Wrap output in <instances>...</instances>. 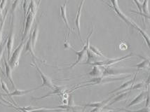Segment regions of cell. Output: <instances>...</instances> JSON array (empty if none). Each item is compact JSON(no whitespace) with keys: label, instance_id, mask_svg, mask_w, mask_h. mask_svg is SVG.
<instances>
[{"label":"cell","instance_id":"16","mask_svg":"<svg viewBox=\"0 0 150 112\" xmlns=\"http://www.w3.org/2000/svg\"><path fill=\"white\" fill-rule=\"evenodd\" d=\"M146 95H147V92L146 91L141 92L140 93L133 99V100L131 101L129 104H128L127 107H131V106L136 105V104H140V103L143 102L144 99L146 98Z\"/></svg>","mask_w":150,"mask_h":112},{"label":"cell","instance_id":"18","mask_svg":"<svg viewBox=\"0 0 150 112\" xmlns=\"http://www.w3.org/2000/svg\"><path fill=\"white\" fill-rule=\"evenodd\" d=\"M133 28H134V29L137 30V31H138L141 34V35H142V37H143L144 39L145 40V42H146V43H147V44L148 47H149V49H150V37L147 35V33L145 32L143 30L141 29L140 27L137 25L135 22H134V21L133 22Z\"/></svg>","mask_w":150,"mask_h":112},{"label":"cell","instance_id":"1","mask_svg":"<svg viewBox=\"0 0 150 112\" xmlns=\"http://www.w3.org/2000/svg\"><path fill=\"white\" fill-rule=\"evenodd\" d=\"M36 14L37 13H34V12L30 11V9H28L26 16L25 18V28L24 30H23L22 41L25 40L27 37L29 35L30 30H31L32 27H33V23L35 21Z\"/></svg>","mask_w":150,"mask_h":112},{"label":"cell","instance_id":"10","mask_svg":"<svg viewBox=\"0 0 150 112\" xmlns=\"http://www.w3.org/2000/svg\"><path fill=\"white\" fill-rule=\"evenodd\" d=\"M84 1H85V0H81V2H80V4H79V8H78L77 13H76V19H75V25H76V30H77L79 37L80 41H81L82 43H83V41H82L81 37V29H80V19H81V14L82 7H83V6Z\"/></svg>","mask_w":150,"mask_h":112},{"label":"cell","instance_id":"21","mask_svg":"<svg viewBox=\"0 0 150 112\" xmlns=\"http://www.w3.org/2000/svg\"><path fill=\"white\" fill-rule=\"evenodd\" d=\"M130 92H121V94H119V95H117V97H114V99H111V102L110 103V104H108V106H112V104H115V103L117 102H120V101H122L124 100L126 98V97H128V94H129Z\"/></svg>","mask_w":150,"mask_h":112},{"label":"cell","instance_id":"33","mask_svg":"<svg viewBox=\"0 0 150 112\" xmlns=\"http://www.w3.org/2000/svg\"><path fill=\"white\" fill-rule=\"evenodd\" d=\"M64 46H65V49H72V50L74 49V48H73L72 46L70 45V44H69V42H68V40H67V37H66V38H65V43H64Z\"/></svg>","mask_w":150,"mask_h":112},{"label":"cell","instance_id":"43","mask_svg":"<svg viewBox=\"0 0 150 112\" xmlns=\"http://www.w3.org/2000/svg\"><path fill=\"white\" fill-rule=\"evenodd\" d=\"M0 81H1V79H0Z\"/></svg>","mask_w":150,"mask_h":112},{"label":"cell","instance_id":"35","mask_svg":"<svg viewBox=\"0 0 150 112\" xmlns=\"http://www.w3.org/2000/svg\"><path fill=\"white\" fill-rule=\"evenodd\" d=\"M7 1H8V0H1V3H0V7H1V8H2L3 11L5 8V7H6Z\"/></svg>","mask_w":150,"mask_h":112},{"label":"cell","instance_id":"27","mask_svg":"<svg viewBox=\"0 0 150 112\" xmlns=\"http://www.w3.org/2000/svg\"><path fill=\"white\" fill-rule=\"evenodd\" d=\"M30 1H31V0H23V11H24L25 18V16H26L27 11H28V7H29Z\"/></svg>","mask_w":150,"mask_h":112},{"label":"cell","instance_id":"14","mask_svg":"<svg viewBox=\"0 0 150 112\" xmlns=\"http://www.w3.org/2000/svg\"><path fill=\"white\" fill-rule=\"evenodd\" d=\"M103 70H104V66L94 65L92 70L88 73V75L92 76V77H100V76H103Z\"/></svg>","mask_w":150,"mask_h":112},{"label":"cell","instance_id":"34","mask_svg":"<svg viewBox=\"0 0 150 112\" xmlns=\"http://www.w3.org/2000/svg\"><path fill=\"white\" fill-rule=\"evenodd\" d=\"M133 1L135 2V4H136L137 8H138L139 11L142 12V4H141L140 1H139V0H133Z\"/></svg>","mask_w":150,"mask_h":112},{"label":"cell","instance_id":"4","mask_svg":"<svg viewBox=\"0 0 150 112\" xmlns=\"http://www.w3.org/2000/svg\"><path fill=\"white\" fill-rule=\"evenodd\" d=\"M112 6L108 4V6L110 7V8L112 10H114L115 11V13H117V15L119 16L123 21H124L126 23V24L128 26L131 27L133 28V20H132L131 18H129L127 15H126L125 14L121 11L120 8L119 7V4H118V0H111Z\"/></svg>","mask_w":150,"mask_h":112},{"label":"cell","instance_id":"38","mask_svg":"<svg viewBox=\"0 0 150 112\" xmlns=\"http://www.w3.org/2000/svg\"><path fill=\"white\" fill-rule=\"evenodd\" d=\"M3 18H4V16H3V10H2V8H1V7H0V20L2 21Z\"/></svg>","mask_w":150,"mask_h":112},{"label":"cell","instance_id":"41","mask_svg":"<svg viewBox=\"0 0 150 112\" xmlns=\"http://www.w3.org/2000/svg\"><path fill=\"white\" fill-rule=\"evenodd\" d=\"M149 67H150V60H149Z\"/></svg>","mask_w":150,"mask_h":112},{"label":"cell","instance_id":"2","mask_svg":"<svg viewBox=\"0 0 150 112\" xmlns=\"http://www.w3.org/2000/svg\"><path fill=\"white\" fill-rule=\"evenodd\" d=\"M25 44V40L22 41V42L20 44V45L18 46L16 49H15V51H13V53H12L10 59L8 60V63H9L10 66L12 67L13 69H15L18 66L19 60L20 58H21V53H22Z\"/></svg>","mask_w":150,"mask_h":112},{"label":"cell","instance_id":"9","mask_svg":"<svg viewBox=\"0 0 150 112\" xmlns=\"http://www.w3.org/2000/svg\"><path fill=\"white\" fill-rule=\"evenodd\" d=\"M136 76H137V73H135L133 79L129 80V81H126V82L123 83V84H121V86L118 87L117 88H116V89L114 90L113 91L110 92V94L115 93V92H120V91H124V90H126V89H127V90H131V87L133 86V83H135V79H136Z\"/></svg>","mask_w":150,"mask_h":112},{"label":"cell","instance_id":"8","mask_svg":"<svg viewBox=\"0 0 150 112\" xmlns=\"http://www.w3.org/2000/svg\"><path fill=\"white\" fill-rule=\"evenodd\" d=\"M128 73V70H124V69H117L112 68V67H105L103 70V76H120L121 74H125Z\"/></svg>","mask_w":150,"mask_h":112},{"label":"cell","instance_id":"30","mask_svg":"<svg viewBox=\"0 0 150 112\" xmlns=\"http://www.w3.org/2000/svg\"><path fill=\"white\" fill-rule=\"evenodd\" d=\"M150 106V88L149 87H147V95H146L145 106Z\"/></svg>","mask_w":150,"mask_h":112},{"label":"cell","instance_id":"6","mask_svg":"<svg viewBox=\"0 0 150 112\" xmlns=\"http://www.w3.org/2000/svg\"><path fill=\"white\" fill-rule=\"evenodd\" d=\"M133 56V53H130V54L126 55L124 57H121V58H115V59H112V58H108V59H106V60H100V61H97L95 62V63H92L91 65H98V66H105V67H108V66H111V65H113L114 64L119 63V62L123 61V60L127 59V58H131Z\"/></svg>","mask_w":150,"mask_h":112},{"label":"cell","instance_id":"26","mask_svg":"<svg viewBox=\"0 0 150 112\" xmlns=\"http://www.w3.org/2000/svg\"><path fill=\"white\" fill-rule=\"evenodd\" d=\"M7 39H8V37H7L6 39L4 40L3 42H1V44H0V60H1V58H2L4 53L5 49H6V42H7Z\"/></svg>","mask_w":150,"mask_h":112},{"label":"cell","instance_id":"23","mask_svg":"<svg viewBox=\"0 0 150 112\" xmlns=\"http://www.w3.org/2000/svg\"><path fill=\"white\" fill-rule=\"evenodd\" d=\"M88 49L91 50V51H92L93 53H94L95 54H96L97 56L101 57V58H105V59H108V57H106L105 56H104V55L103 54V53L101 52L100 51H99L97 48L94 47V46H93L92 45H91V44H89V47Z\"/></svg>","mask_w":150,"mask_h":112},{"label":"cell","instance_id":"42","mask_svg":"<svg viewBox=\"0 0 150 112\" xmlns=\"http://www.w3.org/2000/svg\"><path fill=\"white\" fill-rule=\"evenodd\" d=\"M1 21L0 20V26H1Z\"/></svg>","mask_w":150,"mask_h":112},{"label":"cell","instance_id":"39","mask_svg":"<svg viewBox=\"0 0 150 112\" xmlns=\"http://www.w3.org/2000/svg\"><path fill=\"white\" fill-rule=\"evenodd\" d=\"M149 84H150V73H149V76H148L147 80V81H146V82H145V85H146V86H147V87L149 86Z\"/></svg>","mask_w":150,"mask_h":112},{"label":"cell","instance_id":"5","mask_svg":"<svg viewBox=\"0 0 150 112\" xmlns=\"http://www.w3.org/2000/svg\"><path fill=\"white\" fill-rule=\"evenodd\" d=\"M33 63H34V66H35V68L37 69V72H39V74H40L41 78H42V84L41 85V86L37 87V89H39V88H42V87H48V88H49L50 89H51V90L54 89L56 86H55L54 83H53L52 79H51L49 76L46 75V74H44V73L43 72L42 70H41V69L39 68L38 66H37V65L36 64V63H35V60L33 61Z\"/></svg>","mask_w":150,"mask_h":112},{"label":"cell","instance_id":"25","mask_svg":"<svg viewBox=\"0 0 150 112\" xmlns=\"http://www.w3.org/2000/svg\"><path fill=\"white\" fill-rule=\"evenodd\" d=\"M6 11V13H5L4 16V18L2 21L1 23V26H0V44H1V42H2V38H3V31H4V24H5V21H6V15L8 12Z\"/></svg>","mask_w":150,"mask_h":112},{"label":"cell","instance_id":"36","mask_svg":"<svg viewBox=\"0 0 150 112\" xmlns=\"http://www.w3.org/2000/svg\"><path fill=\"white\" fill-rule=\"evenodd\" d=\"M128 49V45L125 42H123L120 44V49L121 50H126Z\"/></svg>","mask_w":150,"mask_h":112},{"label":"cell","instance_id":"24","mask_svg":"<svg viewBox=\"0 0 150 112\" xmlns=\"http://www.w3.org/2000/svg\"><path fill=\"white\" fill-rule=\"evenodd\" d=\"M149 0H144L143 3L142 4V13L146 15H150L149 11V5H148Z\"/></svg>","mask_w":150,"mask_h":112},{"label":"cell","instance_id":"31","mask_svg":"<svg viewBox=\"0 0 150 112\" xmlns=\"http://www.w3.org/2000/svg\"><path fill=\"white\" fill-rule=\"evenodd\" d=\"M131 12L132 13H134L135 14H137V15H140L141 16L145 18L146 19H149L150 20V15H146V14H144L143 13H142V12H140V11H133V10H131Z\"/></svg>","mask_w":150,"mask_h":112},{"label":"cell","instance_id":"11","mask_svg":"<svg viewBox=\"0 0 150 112\" xmlns=\"http://www.w3.org/2000/svg\"><path fill=\"white\" fill-rule=\"evenodd\" d=\"M67 0H65V2H64L63 5L60 6V17L62 18L64 23H65V27H67V29L69 30V32H72V30H71L70 26H69L67 15Z\"/></svg>","mask_w":150,"mask_h":112},{"label":"cell","instance_id":"19","mask_svg":"<svg viewBox=\"0 0 150 112\" xmlns=\"http://www.w3.org/2000/svg\"><path fill=\"white\" fill-rule=\"evenodd\" d=\"M37 90V88H34V89L23 90H18V89H15L13 92H10V93H8V94H6V95L10 96V97H13V96H18V97H19V96H24V95H27V94L30 93V92L34 91V90Z\"/></svg>","mask_w":150,"mask_h":112},{"label":"cell","instance_id":"20","mask_svg":"<svg viewBox=\"0 0 150 112\" xmlns=\"http://www.w3.org/2000/svg\"><path fill=\"white\" fill-rule=\"evenodd\" d=\"M25 52L27 53V52H29L31 53L32 56L35 59H36L37 60H40L36 56V55H35V52H34V49L33 48V46H32V43H31V37H28V40H27L26 42V44H25Z\"/></svg>","mask_w":150,"mask_h":112},{"label":"cell","instance_id":"28","mask_svg":"<svg viewBox=\"0 0 150 112\" xmlns=\"http://www.w3.org/2000/svg\"><path fill=\"white\" fill-rule=\"evenodd\" d=\"M21 2V0H15V1H13V4H12V6H11L12 13H15V11H16L18 6H19L20 3Z\"/></svg>","mask_w":150,"mask_h":112},{"label":"cell","instance_id":"15","mask_svg":"<svg viewBox=\"0 0 150 112\" xmlns=\"http://www.w3.org/2000/svg\"><path fill=\"white\" fill-rule=\"evenodd\" d=\"M86 55H87V58H88V59H87L86 63H83V65H86V64H88V65H91L92 63H95V62L100 61L99 60L100 58H101V57L98 56L96 54H95L94 53H93L89 49L87 50Z\"/></svg>","mask_w":150,"mask_h":112},{"label":"cell","instance_id":"13","mask_svg":"<svg viewBox=\"0 0 150 112\" xmlns=\"http://www.w3.org/2000/svg\"><path fill=\"white\" fill-rule=\"evenodd\" d=\"M4 65H5V69H6V77L8 78V79L9 80V81L11 83L12 86L14 88H16L15 83L13 82V77H12V72H13V69H12V67L10 66L8 62H7L6 60V58H4Z\"/></svg>","mask_w":150,"mask_h":112},{"label":"cell","instance_id":"17","mask_svg":"<svg viewBox=\"0 0 150 112\" xmlns=\"http://www.w3.org/2000/svg\"><path fill=\"white\" fill-rule=\"evenodd\" d=\"M30 37H31L32 46H33L34 51H35V46H36V43L37 42V39H38V37H39V25H38V23H37L36 25H35V29L33 30V32H32L31 35H30Z\"/></svg>","mask_w":150,"mask_h":112},{"label":"cell","instance_id":"29","mask_svg":"<svg viewBox=\"0 0 150 112\" xmlns=\"http://www.w3.org/2000/svg\"><path fill=\"white\" fill-rule=\"evenodd\" d=\"M144 86V82H141L139 83H137V84H135L133 83V85L131 87V90H135V89H140V88H142Z\"/></svg>","mask_w":150,"mask_h":112},{"label":"cell","instance_id":"40","mask_svg":"<svg viewBox=\"0 0 150 112\" xmlns=\"http://www.w3.org/2000/svg\"><path fill=\"white\" fill-rule=\"evenodd\" d=\"M100 1H103V2H104V3H105V4H108V3H107V2H105V1H103V0H100Z\"/></svg>","mask_w":150,"mask_h":112},{"label":"cell","instance_id":"3","mask_svg":"<svg viewBox=\"0 0 150 112\" xmlns=\"http://www.w3.org/2000/svg\"><path fill=\"white\" fill-rule=\"evenodd\" d=\"M93 32V27L92 28L91 32V33L89 34V35L88 36V37H87L86 43L84 44V46H83V49H82L81 51H76L74 49H72V51H74L75 53H76V56H77V59H76V62H75L74 63H73L72 65H71V66L69 67L68 69H72L73 67H74L76 65H77V64H79V63H80V62H81L82 60L84 59V58L86 57V55L87 50L88 49L89 44H90V42H89V39H90L91 37Z\"/></svg>","mask_w":150,"mask_h":112},{"label":"cell","instance_id":"37","mask_svg":"<svg viewBox=\"0 0 150 112\" xmlns=\"http://www.w3.org/2000/svg\"><path fill=\"white\" fill-rule=\"evenodd\" d=\"M137 111H150V108L149 106H144V108L143 109H138Z\"/></svg>","mask_w":150,"mask_h":112},{"label":"cell","instance_id":"7","mask_svg":"<svg viewBox=\"0 0 150 112\" xmlns=\"http://www.w3.org/2000/svg\"><path fill=\"white\" fill-rule=\"evenodd\" d=\"M14 39H15V27H14V23L13 21L11 24V27L9 35H8L6 42L8 60H9L11 56V53L13 51V48L14 45Z\"/></svg>","mask_w":150,"mask_h":112},{"label":"cell","instance_id":"32","mask_svg":"<svg viewBox=\"0 0 150 112\" xmlns=\"http://www.w3.org/2000/svg\"><path fill=\"white\" fill-rule=\"evenodd\" d=\"M1 87H2V89L4 90L5 92H6V94L10 93L8 86H7V85L6 84V83H5L4 81H3V80H1Z\"/></svg>","mask_w":150,"mask_h":112},{"label":"cell","instance_id":"22","mask_svg":"<svg viewBox=\"0 0 150 112\" xmlns=\"http://www.w3.org/2000/svg\"><path fill=\"white\" fill-rule=\"evenodd\" d=\"M138 56L140 57V58H142V59H143V61L141 62L140 63L137 64V65H135V67L137 68V71L140 70V69H147V67H149V61L150 59L144 58V57H142V56H140V55H138Z\"/></svg>","mask_w":150,"mask_h":112},{"label":"cell","instance_id":"12","mask_svg":"<svg viewBox=\"0 0 150 112\" xmlns=\"http://www.w3.org/2000/svg\"><path fill=\"white\" fill-rule=\"evenodd\" d=\"M65 92V87L64 86H56L54 89L53 90L52 92H50L47 95L45 96H43L41 97H33L34 99H42L44 98H46V97H51L53 95H62L63 92Z\"/></svg>","mask_w":150,"mask_h":112}]
</instances>
